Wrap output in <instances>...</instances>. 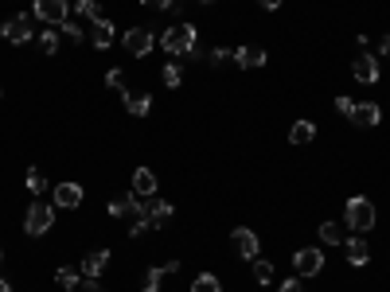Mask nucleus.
Instances as JSON below:
<instances>
[{
    "label": "nucleus",
    "instance_id": "obj_1",
    "mask_svg": "<svg viewBox=\"0 0 390 292\" xmlns=\"http://www.w3.org/2000/svg\"><path fill=\"white\" fill-rule=\"evenodd\" d=\"M195 43H199V35H195L191 24H172L168 32L161 35V47L168 51V55H191Z\"/></svg>",
    "mask_w": 390,
    "mask_h": 292
},
{
    "label": "nucleus",
    "instance_id": "obj_2",
    "mask_svg": "<svg viewBox=\"0 0 390 292\" xmlns=\"http://www.w3.org/2000/svg\"><path fill=\"white\" fill-rule=\"evenodd\" d=\"M344 218H348V226L351 230H371L375 226V207H371V199H363V195H351L348 199V207H344Z\"/></svg>",
    "mask_w": 390,
    "mask_h": 292
},
{
    "label": "nucleus",
    "instance_id": "obj_3",
    "mask_svg": "<svg viewBox=\"0 0 390 292\" xmlns=\"http://www.w3.org/2000/svg\"><path fill=\"white\" fill-rule=\"evenodd\" d=\"M32 16L39 20V24H67V16H70V4L67 0H35L32 4Z\"/></svg>",
    "mask_w": 390,
    "mask_h": 292
},
{
    "label": "nucleus",
    "instance_id": "obj_4",
    "mask_svg": "<svg viewBox=\"0 0 390 292\" xmlns=\"http://www.w3.org/2000/svg\"><path fill=\"white\" fill-rule=\"evenodd\" d=\"M55 226V210L51 207H43V203H35V207H27L24 215V230L32 234V238H39V234H47Z\"/></svg>",
    "mask_w": 390,
    "mask_h": 292
},
{
    "label": "nucleus",
    "instance_id": "obj_5",
    "mask_svg": "<svg viewBox=\"0 0 390 292\" xmlns=\"http://www.w3.org/2000/svg\"><path fill=\"white\" fill-rule=\"evenodd\" d=\"M121 43H125V51H129V55H137V58H141V55H149V51L156 47V35L149 32V27H129V32H125V39H121Z\"/></svg>",
    "mask_w": 390,
    "mask_h": 292
},
{
    "label": "nucleus",
    "instance_id": "obj_6",
    "mask_svg": "<svg viewBox=\"0 0 390 292\" xmlns=\"http://www.w3.org/2000/svg\"><path fill=\"white\" fill-rule=\"evenodd\" d=\"M0 35L8 43H27L32 39V12H20V16H12L8 24L0 27Z\"/></svg>",
    "mask_w": 390,
    "mask_h": 292
},
{
    "label": "nucleus",
    "instance_id": "obj_7",
    "mask_svg": "<svg viewBox=\"0 0 390 292\" xmlns=\"http://www.w3.org/2000/svg\"><path fill=\"white\" fill-rule=\"evenodd\" d=\"M351 75H356V82H363V86H375L379 82V58L375 55H356V63H351Z\"/></svg>",
    "mask_w": 390,
    "mask_h": 292
},
{
    "label": "nucleus",
    "instance_id": "obj_8",
    "mask_svg": "<svg viewBox=\"0 0 390 292\" xmlns=\"http://www.w3.org/2000/svg\"><path fill=\"white\" fill-rule=\"evenodd\" d=\"M293 269H297L301 277H320L324 253H320V250H297V258H293Z\"/></svg>",
    "mask_w": 390,
    "mask_h": 292
},
{
    "label": "nucleus",
    "instance_id": "obj_9",
    "mask_svg": "<svg viewBox=\"0 0 390 292\" xmlns=\"http://www.w3.org/2000/svg\"><path fill=\"white\" fill-rule=\"evenodd\" d=\"M110 215H113V218H141V215H144V203L137 199L133 191H129V195H118V199L110 203Z\"/></svg>",
    "mask_w": 390,
    "mask_h": 292
},
{
    "label": "nucleus",
    "instance_id": "obj_10",
    "mask_svg": "<svg viewBox=\"0 0 390 292\" xmlns=\"http://www.w3.org/2000/svg\"><path fill=\"white\" fill-rule=\"evenodd\" d=\"M230 242H234V250L242 253V258H250V261L258 258V234L250 230V226H238V230L230 234Z\"/></svg>",
    "mask_w": 390,
    "mask_h": 292
},
{
    "label": "nucleus",
    "instance_id": "obj_11",
    "mask_svg": "<svg viewBox=\"0 0 390 292\" xmlns=\"http://www.w3.org/2000/svg\"><path fill=\"white\" fill-rule=\"evenodd\" d=\"M382 121V109L375 106V101H359L356 109H351V125H359V129H371V125H379Z\"/></svg>",
    "mask_w": 390,
    "mask_h": 292
},
{
    "label": "nucleus",
    "instance_id": "obj_12",
    "mask_svg": "<svg viewBox=\"0 0 390 292\" xmlns=\"http://www.w3.org/2000/svg\"><path fill=\"white\" fill-rule=\"evenodd\" d=\"M78 203H82V187L78 184H59L55 187V207L59 210H75Z\"/></svg>",
    "mask_w": 390,
    "mask_h": 292
},
{
    "label": "nucleus",
    "instance_id": "obj_13",
    "mask_svg": "<svg viewBox=\"0 0 390 292\" xmlns=\"http://www.w3.org/2000/svg\"><path fill=\"white\" fill-rule=\"evenodd\" d=\"M106 265H110V250H94V253H86V261H82V273L90 277V281H98V277L106 273Z\"/></svg>",
    "mask_w": 390,
    "mask_h": 292
},
{
    "label": "nucleus",
    "instance_id": "obj_14",
    "mask_svg": "<svg viewBox=\"0 0 390 292\" xmlns=\"http://www.w3.org/2000/svg\"><path fill=\"white\" fill-rule=\"evenodd\" d=\"M121 101H125V109H129L133 117H149V109H153V98H149V94L121 90Z\"/></svg>",
    "mask_w": 390,
    "mask_h": 292
},
{
    "label": "nucleus",
    "instance_id": "obj_15",
    "mask_svg": "<svg viewBox=\"0 0 390 292\" xmlns=\"http://www.w3.org/2000/svg\"><path fill=\"white\" fill-rule=\"evenodd\" d=\"M344 253H348L351 265H367V261H371V246H367L363 238H348V242H344Z\"/></svg>",
    "mask_w": 390,
    "mask_h": 292
},
{
    "label": "nucleus",
    "instance_id": "obj_16",
    "mask_svg": "<svg viewBox=\"0 0 390 292\" xmlns=\"http://www.w3.org/2000/svg\"><path fill=\"white\" fill-rule=\"evenodd\" d=\"M234 63L242 70H254V67H262V63H265V51L262 47H238L234 51Z\"/></svg>",
    "mask_w": 390,
    "mask_h": 292
},
{
    "label": "nucleus",
    "instance_id": "obj_17",
    "mask_svg": "<svg viewBox=\"0 0 390 292\" xmlns=\"http://www.w3.org/2000/svg\"><path fill=\"white\" fill-rule=\"evenodd\" d=\"M144 215H149V222L153 226H164L176 210H172V203H164V199H153V203H144Z\"/></svg>",
    "mask_w": 390,
    "mask_h": 292
},
{
    "label": "nucleus",
    "instance_id": "obj_18",
    "mask_svg": "<svg viewBox=\"0 0 390 292\" xmlns=\"http://www.w3.org/2000/svg\"><path fill=\"white\" fill-rule=\"evenodd\" d=\"M113 39H118V32H113V24H110V20H102V24H94V32H90V43H94V47H98V51H106Z\"/></svg>",
    "mask_w": 390,
    "mask_h": 292
},
{
    "label": "nucleus",
    "instance_id": "obj_19",
    "mask_svg": "<svg viewBox=\"0 0 390 292\" xmlns=\"http://www.w3.org/2000/svg\"><path fill=\"white\" fill-rule=\"evenodd\" d=\"M133 191L137 195H153L156 191V175L149 172V167H137L133 172Z\"/></svg>",
    "mask_w": 390,
    "mask_h": 292
},
{
    "label": "nucleus",
    "instance_id": "obj_20",
    "mask_svg": "<svg viewBox=\"0 0 390 292\" xmlns=\"http://www.w3.org/2000/svg\"><path fill=\"white\" fill-rule=\"evenodd\" d=\"M289 141L293 144H313L316 141V125L313 121H297V125L289 129Z\"/></svg>",
    "mask_w": 390,
    "mask_h": 292
},
{
    "label": "nucleus",
    "instance_id": "obj_21",
    "mask_svg": "<svg viewBox=\"0 0 390 292\" xmlns=\"http://www.w3.org/2000/svg\"><path fill=\"white\" fill-rule=\"evenodd\" d=\"M320 242L344 246V242H348V234H344V226H339V222H320Z\"/></svg>",
    "mask_w": 390,
    "mask_h": 292
},
{
    "label": "nucleus",
    "instance_id": "obj_22",
    "mask_svg": "<svg viewBox=\"0 0 390 292\" xmlns=\"http://www.w3.org/2000/svg\"><path fill=\"white\" fill-rule=\"evenodd\" d=\"M75 12H78V16H82V20H90V24H102V8H98V4H94V0H78V4H75Z\"/></svg>",
    "mask_w": 390,
    "mask_h": 292
},
{
    "label": "nucleus",
    "instance_id": "obj_23",
    "mask_svg": "<svg viewBox=\"0 0 390 292\" xmlns=\"http://www.w3.org/2000/svg\"><path fill=\"white\" fill-rule=\"evenodd\" d=\"M164 269H149V273H144V281H141V292H161V284H164Z\"/></svg>",
    "mask_w": 390,
    "mask_h": 292
},
{
    "label": "nucleus",
    "instance_id": "obj_24",
    "mask_svg": "<svg viewBox=\"0 0 390 292\" xmlns=\"http://www.w3.org/2000/svg\"><path fill=\"white\" fill-rule=\"evenodd\" d=\"M191 292H219V277H211V273H199L191 281Z\"/></svg>",
    "mask_w": 390,
    "mask_h": 292
},
{
    "label": "nucleus",
    "instance_id": "obj_25",
    "mask_svg": "<svg viewBox=\"0 0 390 292\" xmlns=\"http://www.w3.org/2000/svg\"><path fill=\"white\" fill-rule=\"evenodd\" d=\"M24 184H27V191H32V195L47 191V179H43V172H39V167H27V179H24Z\"/></svg>",
    "mask_w": 390,
    "mask_h": 292
},
{
    "label": "nucleus",
    "instance_id": "obj_26",
    "mask_svg": "<svg viewBox=\"0 0 390 292\" xmlns=\"http://www.w3.org/2000/svg\"><path fill=\"white\" fill-rule=\"evenodd\" d=\"M254 277H258V284H270L273 281V265L265 258H254Z\"/></svg>",
    "mask_w": 390,
    "mask_h": 292
},
{
    "label": "nucleus",
    "instance_id": "obj_27",
    "mask_svg": "<svg viewBox=\"0 0 390 292\" xmlns=\"http://www.w3.org/2000/svg\"><path fill=\"white\" fill-rule=\"evenodd\" d=\"M55 281H59L63 288H78V284H82V281H78V273H75V269H70V265H63L59 273H55Z\"/></svg>",
    "mask_w": 390,
    "mask_h": 292
},
{
    "label": "nucleus",
    "instance_id": "obj_28",
    "mask_svg": "<svg viewBox=\"0 0 390 292\" xmlns=\"http://www.w3.org/2000/svg\"><path fill=\"white\" fill-rule=\"evenodd\" d=\"M39 51H43V55H55V51H59V35H55V32H43V35H39Z\"/></svg>",
    "mask_w": 390,
    "mask_h": 292
},
{
    "label": "nucleus",
    "instance_id": "obj_29",
    "mask_svg": "<svg viewBox=\"0 0 390 292\" xmlns=\"http://www.w3.org/2000/svg\"><path fill=\"white\" fill-rule=\"evenodd\" d=\"M180 82H184V70H180L176 63H168V67H164V86H172V90H176Z\"/></svg>",
    "mask_w": 390,
    "mask_h": 292
},
{
    "label": "nucleus",
    "instance_id": "obj_30",
    "mask_svg": "<svg viewBox=\"0 0 390 292\" xmlns=\"http://www.w3.org/2000/svg\"><path fill=\"white\" fill-rule=\"evenodd\" d=\"M59 32L67 35L70 43H82V27H78V24H70V20H67V24H59Z\"/></svg>",
    "mask_w": 390,
    "mask_h": 292
},
{
    "label": "nucleus",
    "instance_id": "obj_31",
    "mask_svg": "<svg viewBox=\"0 0 390 292\" xmlns=\"http://www.w3.org/2000/svg\"><path fill=\"white\" fill-rule=\"evenodd\" d=\"M149 230H153V222H149V215H141V218H133V230H129V234L141 238V234H149Z\"/></svg>",
    "mask_w": 390,
    "mask_h": 292
},
{
    "label": "nucleus",
    "instance_id": "obj_32",
    "mask_svg": "<svg viewBox=\"0 0 390 292\" xmlns=\"http://www.w3.org/2000/svg\"><path fill=\"white\" fill-rule=\"evenodd\" d=\"M125 75H121V70H110V75H106V86H110V90H125Z\"/></svg>",
    "mask_w": 390,
    "mask_h": 292
},
{
    "label": "nucleus",
    "instance_id": "obj_33",
    "mask_svg": "<svg viewBox=\"0 0 390 292\" xmlns=\"http://www.w3.org/2000/svg\"><path fill=\"white\" fill-rule=\"evenodd\" d=\"M336 109H339V113H344V117H351V109H356V101H351V98H336Z\"/></svg>",
    "mask_w": 390,
    "mask_h": 292
},
{
    "label": "nucleus",
    "instance_id": "obj_34",
    "mask_svg": "<svg viewBox=\"0 0 390 292\" xmlns=\"http://www.w3.org/2000/svg\"><path fill=\"white\" fill-rule=\"evenodd\" d=\"M230 55H234V51H227V47H215V51H211V63H227Z\"/></svg>",
    "mask_w": 390,
    "mask_h": 292
},
{
    "label": "nucleus",
    "instance_id": "obj_35",
    "mask_svg": "<svg viewBox=\"0 0 390 292\" xmlns=\"http://www.w3.org/2000/svg\"><path fill=\"white\" fill-rule=\"evenodd\" d=\"M75 292H102V284H98V281H90V277H86V281L82 284H78V288Z\"/></svg>",
    "mask_w": 390,
    "mask_h": 292
},
{
    "label": "nucleus",
    "instance_id": "obj_36",
    "mask_svg": "<svg viewBox=\"0 0 390 292\" xmlns=\"http://www.w3.org/2000/svg\"><path fill=\"white\" fill-rule=\"evenodd\" d=\"M141 4H149V8H176V0H141Z\"/></svg>",
    "mask_w": 390,
    "mask_h": 292
},
{
    "label": "nucleus",
    "instance_id": "obj_37",
    "mask_svg": "<svg viewBox=\"0 0 390 292\" xmlns=\"http://www.w3.org/2000/svg\"><path fill=\"white\" fill-rule=\"evenodd\" d=\"M277 292H305V288H301V281H285Z\"/></svg>",
    "mask_w": 390,
    "mask_h": 292
},
{
    "label": "nucleus",
    "instance_id": "obj_38",
    "mask_svg": "<svg viewBox=\"0 0 390 292\" xmlns=\"http://www.w3.org/2000/svg\"><path fill=\"white\" fill-rule=\"evenodd\" d=\"M258 4H262V8H270V12H273V8H281V0H258Z\"/></svg>",
    "mask_w": 390,
    "mask_h": 292
},
{
    "label": "nucleus",
    "instance_id": "obj_39",
    "mask_svg": "<svg viewBox=\"0 0 390 292\" xmlns=\"http://www.w3.org/2000/svg\"><path fill=\"white\" fill-rule=\"evenodd\" d=\"M382 55H390V35H386V39H382Z\"/></svg>",
    "mask_w": 390,
    "mask_h": 292
},
{
    "label": "nucleus",
    "instance_id": "obj_40",
    "mask_svg": "<svg viewBox=\"0 0 390 292\" xmlns=\"http://www.w3.org/2000/svg\"><path fill=\"white\" fill-rule=\"evenodd\" d=\"M0 292H12V288H8V281H4V277H0Z\"/></svg>",
    "mask_w": 390,
    "mask_h": 292
},
{
    "label": "nucleus",
    "instance_id": "obj_41",
    "mask_svg": "<svg viewBox=\"0 0 390 292\" xmlns=\"http://www.w3.org/2000/svg\"><path fill=\"white\" fill-rule=\"evenodd\" d=\"M199 4H215V0H199Z\"/></svg>",
    "mask_w": 390,
    "mask_h": 292
},
{
    "label": "nucleus",
    "instance_id": "obj_42",
    "mask_svg": "<svg viewBox=\"0 0 390 292\" xmlns=\"http://www.w3.org/2000/svg\"><path fill=\"white\" fill-rule=\"evenodd\" d=\"M0 261H4V258H0Z\"/></svg>",
    "mask_w": 390,
    "mask_h": 292
}]
</instances>
